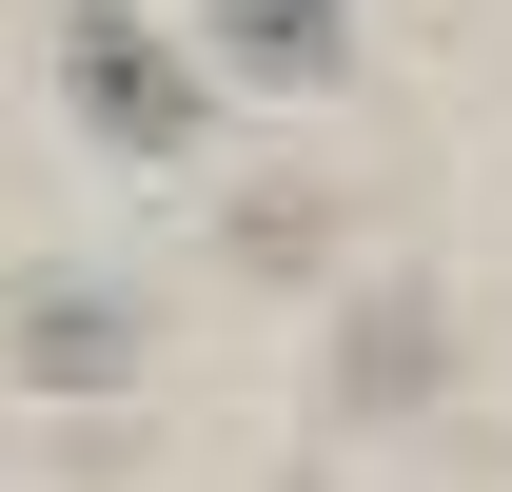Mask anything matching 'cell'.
Instances as JSON below:
<instances>
[{
	"label": "cell",
	"mask_w": 512,
	"mask_h": 492,
	"mask_svg": "<svg viewBox=\"0 0 512 492\" xmlns=\"http://www.w3.org/2000/svg\"><path fill=\"white\" fill-rule=\"evenodd\" d=\"M20 374H60V394L138 374V296H40V315H20Z\"/></svg>",
	"instance_id": "obj_3"
},
{
	"label": "cell",
	"mask_w": 512,
	"mask_h": 492,
	"mask_svg": "<svg viewBox=\"0 0 512 492\" xmlns=\"http://www.w3.org/2000/svg\"><path fill=\"white\" fill-rule=\"evenodd\" d=\"M335 40H355V0H217V60L237 79H335Z\"/></svg>",
	"instance_id": "obj_2"
},
{
	"label": "cell",
	"mask_w": 512,
	"mask_h": 492,
	"mask_svg": "<svg viewBox=\"0 0 512 492\" xmlns=\"http://www.w3.org/2000/svg\"><path fill=\"white\" fill-rule=\"evenodd\" d=\"M60 99L119 138V158H178V138H197V60L138 20V0H79V20H60Z\"/></svg>",
	"instance_id": "obj_1"
},
{
	"label": "cell",
	"mask_w": 512,
	"mask_h": 492,
	"mask_svg": "<svg viewBox=\"0 0 512 492\" xmlns=\"http://www.w3.org/2000/svg\"><path fill=\"white\" fill-rule=\"evenodd\" d=\"M414 374H434V296H375V315H355V394H375V414H394Z\"/></svg>",
	"instance_id": "obj_4"
}]
</instances>
